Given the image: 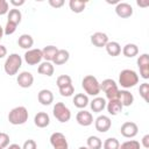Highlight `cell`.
Returning <instances> with one entry per match:
<instances>
[{"instance_id": "obj_1", "label": "cell", "mask_w": 149, "mask_h": 149, "mask_svg": "<svg viewBox=\"0 0 149 149\" xmlns=\"http://www.w3.org/2000/svg\"><path fill=\"white\" fill-rule=\"evenodd\" d=\"M28 109L24 106H17L10 109V112L8 113V121L14 126H19L26 123L28 121Z\"/></svg>"}, {"instance_id": "obj_2", "label": "cell", "mask_w": 149, "mask_h": 149, "mask_svg": "<svg viewBox=\"0 0 149 149\" xmlns=\"http://www.w3.org/2000/svg\"><path fill=\"white\" fill-rule=\"evenodd\" d=\"M139 74L132 69H125L119 74V84L126 90L134 87L136 84H139Z\"/></svg>"}, {"instance_id": "obj_3", "label": "cell", "mask_w": 149, "mask_h": 149, "mask_svg": "<svg viewBox=\"0 0 149 149\" xmlns=\"http://www.w3.org/2000/svg\"><path fill=\"white\" fill-rule=\"evenodd\" d=\"M22 65V58L19 54H10L3 64V70L8 76H14L19 72L20 68Z\"/></svg>"}, {"instance_id": "obj_4", "label": "cell", "mask_w": 149, "mask_h": 149, "mask_svg": "<svg viewBox=\"0 0 149 149\" xmlns=\"http://www.w3.org/2000/svg\"><path fill=\"white\" fill-rule=\"evenodd\" d=\"M81 87L84 88V91L88 95L97 97L100 93V83L92 74H87V76H85L83 78V80H81Z\"/></svg>"}, {"instance_id": "obj_5", "label": "cell", "mask_w": 149, "mask_h": 149, "mask_svg": "<svg viewBox=\"0 0 149 149\" xmlns=\"http://www.w3.org/2000/svg\"><path fill=\"white\" fill-rule=\"evenodd\" d=\"M100 91L105 92L106 98L108 100L118 99V93H119L118 84L115 83V80H113L111 78H107L100 83Z\"/></svg>"}, {"instance_id": "obj_6", "label": "cell", "mask_w": 149, "mask_h": 149, "mask_svg": "<svg viewBox=\"0 0 149 149\" xmlns=\"http://www.w3.org/2000/svg\"><path fill=\"white\" fill-rule=\"evenodd\" d=\"M52 114L62 123H65V122L70 121V119H71V111L69 109L68 106H65L64 102H61V101L59 102H56L54 105Z\"/></svg>"}, {"instance_id": "obj_7", "label": "cell", "mask_w": 149, "mask_h": 149, "mask_svg": "<svg viewBox=\"0 0 149 149\" xmlns=\"http://www.w3.org/2000/svg\"><path fill=\"white\" fill-rule=\"evenodd\" d=\"M23 59L28 65H36L40 64L41 61L43 59V55H42V50L41 49H29L24 52L23 55Z\"/></svg>"}, {"instance_id": "obj_8", "label": "cell", "mask_w": 149, "mask_h": 149, "mask_svg": "<svg viewBox=\"0 0 149 149\" xmlns=\"http://www.w3.org/2000/svg\"><path fill=\"white\" fill-rule=\"evenodd\" d=\"M137 66L140 70V76L143 79L149 78V55L148 54H142L137 57Z\"/></svg>"}, {"instance_id": "obj_9", "label": "cell", "mask_w": 149, "mask_h": 149, "mask_svg": "<svg viewBox=\"0 0 149 149\" xmlns=\"http://www.w3.org/2000/svg\"><path fill=\"white\" fill-rule=\"evenodd\" d=\"M120 133L123 137H127V139H133L139 133V127L135 122H132V121H127V122H123L121 128H120Z\"/></svg>"}, {"instance_id": "obj_10", "label": "cell", "mask_w": 149, "mask_h": 149, "mask_svg": "<svg viewBox=\"0 0 149 149\" xmlns=\"http://www.w3.org/2000/svg\"><path fill=\"white\" fill-rule=\"evenodd\" d=\"M50 143L54 147V149H68L69 148L66 137L64 136V134H62L59 132H56V133L51 134Z\"/></svg>"}, {"instance_id": "obj_11", "label": "cell", "mask_w": 149, "mask_h": 149, "mask_svg": "<svg viewBox=\"0 0 149 149\" xmlns=\"http://www.w3.org/2000/svg\"><path fill=\"white\" fill-rule=\"evenodd\" d=\"M94 126L99 133H106L109 130L112 126V121L107 115H99L94 121Z\"/></svg>"}, {"instance_id": "obj_12", "label": "cell", "mask_w": 149, "mask_h": 149, "mask_svg": "<svg viewBox=\"0 0 149 149\" xmlns=\"http://www.w3.org/2000/svg\"><path fill=\"white\" fill-rule=\"evenodd\" d=\"M115 13L119 17L127 19L133 15V7L128 2H118L115 6Z\"/></svg>"}, {"instance_id": "obj_13", "label": "cell", "mask_w": 149, "mask_h": 149, "mask_svg": "<svg viewBox=\"0 0 149 149\" xmlns=\"http://www.w3.org/2000/svg\"><path fill=\"white\" fill-rule=\"evenodd\" d=\"M16 81L19 84L20 87L22 88H28L33 85L34 83V76L28 72V71H22L21 73L17 74V78H16Z\"/></svg>"}, {"instance_id": "obj_14", "label": "cell", "mask_w": 149, "mask_h": 149, "mask_svg": "<svg viewBox=\"0 0 149 149\" xmlns=\"http://www.w3.org/2000/svg\"><path fill=\"white\" fill-rule=\"evenodd\" d=\"M76 120L77 122L80 125V126H84V127H88L93 123V115L91 112L88 111H85V109H81L77 113L76 115Z\"/></svg>"}, {"instance_id": "obj_15", "label": "cell", "mask_w": 149, "mask_h": 149, "mask_svg": "<svg viewBox=\"0 0 149 149\" xmlns=\"http://www.w3.org/2000/svg\"><path fill=\"white\" fill-rule=\"evenodd\" d=\"M91 43L97 48H102L108 43V36L102 31H97L91 35Z\"/></svg>"}, {"instance_id": "obj_16", "label": "cell", "mask_w": 149, "mask_h": 149, "mask_svg": "<svg viewBox=\"0 0 149 149\" xmlns=\"http://www.w3.org/2000/svg\"><path fill=\"white\" fill-rule=\"evenodd\" d=\"M37 100L38 102H41V105L43 106H49L54 102V94L50 90H47V88H43L38 92L37 94Z\"/></svg>"}, {"instance_id": "obj_17", "label": "cell", "mask_w": 149, "mask_h": 149, "mask_svg": "<svg viewBox=\"0 0 149 149\" xmlns=\"http://www.w3.org/2000/svg\"><path fill=\"white\" fill-rule=\"evenodd\" d=\"M118 100L121 102L123 107H129L134 102V95L128 90H119Z\"/></svg>"}, {"instance_id": "obj_18", "label": "cell", "mask_w": 149, "mask_h": 149, "mask_svg": "<svg viewBox=\"0 0 149 149\" xmlns=\"http://www.w3.org/2000/svg\"><path fill=\"white\" fill-rule=\"evenodd\" d=\"M34 123L38 128H45L50 123V116L45 112H38L34 116Z\"/></svg>"}, {"instance_id": "obj_19", "label": "cell", "mask_w": 149, "mask_h": 149, "mask_svg": "<svg viewBox=\"0 0 149 149\" xmlns=\"http://www.w3.org/2000/svg\"><path fill=\"white\" fill-rule=\"evenodd\" d=\"M106 108L111 115H118L119 113L122 112L123 106L118 99H112V100H108V102L106 104Z\"/></svg>"}, {"instance_id": "obj_20", "label": "cell", "mask_w": 149, "mask_h": 149, "mask_svg": "<svg viewBox=\"0 0 149 149\" xmlns=\"http://www.w3.org/2000/svg\"><path fill=\"white\" fill-rule=\"evenodd\" d=\"M37 72L40 74H43V76H47V77H51L55 72V68H54V64L51 62H42L40 63L38 68H37Z\"/></svg>"}, {"instance_id": "obj_21", "label": "cell", "mask_w": 149, "mask_h": 149, "mask_svg": "<svg viewBox=\"0 0 149 149\" xmlns=\"http://www.w3.org/2000/svg\"><path fill=\"white\" fill-rule=\"evenodd\" d=\"M72 102H73V105L77 108L83 109V108H85L90 104V100H88L87 94H85V93H77V94H74Z\"/></svg>"}, {"instance_id": "obj_22", "label": "cell", "mask_w": 149, "mask_h": 149, "mask_svg": "<svg viewBox=\"0 0 149 149\" xmlns=\"http://www.w3.org/2000/svg\"><path fill=\"white\" fill-rule=\"evenodd\" d=\"M106 100L101 97H95L92 101H90V107L94 113H100L106 108Z\"/></svg>"}, {"instance_id": "obj_23", "label": "cell", "mask_w": 149, "mask_h": 149, "mask_svg": "<svg viewBox=\"0 0 149 149\" xmlns=\"http://www.w3.org/2000/svg\"><path fill=\"white\" fill-rule=\"evenodd\" d=\"M69 58H70V54H69L68 50H65V49H58V51H57V54H56L52 63L55 65H63V64H65L69 61Z\"/></svg>"}, {"instance_id": "obj_24", "label": "cell", "mask_w": 149, "mask_h": 149, "mask_svg": "<svg viewBox=\"0 0 149 149\" xmlns=\"http://www.w3.org/2000/svg\"><path fill=\"white\" fill-rule=\"evenodd\" d=\"M17 44H19L20 48L26 49V50H29V49H31V47L34 44V38L29 34H22L17 38Z\"/></svg>"}, {"instance_id": "obj_25", "label": "cell", "mask_w": 149, "mask_h": 149, "mask_svg": "<svg viewBox=\"0 0 149 149\" xmlns=\"http://www.w3.org/2000/svg\"><path fill=\"white\" fill-rule=\"evenodd\" d=\"M7 19H8L7 22H10V23H14L17 26V24H20V22L22 20V13L17 8H12L7 13Z\"/></svg>"}, {"instance_id": "obj_26", "label": "cell", "mask_w": 149, "mask_h": 149, "mask_svg": "<svg viewBox=\"0 0 149 149\" xmlns=\"http://www.w3.org/2000/svg\"><path fill=\"white\" fill-rule=\"evenodd\" d=\"M105 48H106L107 54L112 57H116L121 54V45L115 41H108V43L105 45Z\"/></svg>"}, {"instance_id": "obj_27", "label": "cell", "mask_w": 149, "mask_h": 149, "mask_svg": "<svg viewBox=\"0 0 149 149\" xmlns=\"http://www.w3.org/2000/svg\"><path fill=\"white\" fill-rule=\"evenodd\" d=\"M122 54L125 57H128V58H133L135 56H137L139 54V47L134 43H127L123 48H122Z\"/></svg>"}, {"instance_id": "obj_28", "label": "cell", "mask_w": 149, "mask_h": 149, "mask_svg": "<svg viewBox=\"0 0 149 149\" xmlns=\"http://www.w3.org/2000/svg\"><path fill=\"white\" fill-rule=\"evenodd\" d=\"M58 49L57 47L55 45H47L42 49V55H43V58L47 61V62H52L56 54H57Z\"/></svg>"}, {"instance_id": "obj_29", "label": "cell", "mask_w": 149, "mask_h": 149, "mask_svg": "<svg viewBox=\"0 0 149 149\" xmlns=\"http://www.w3.org/2000/svg\"><path fill=\"white\" fill-rule=\"evenodd\" d=\"M69 7L73 13H81L85 7H86V2L81 1V0H70L69 1Z\"/></svg>"}, {"instance_id": "obj_30", "label": "cell", "mask_w": 149, "mask_h": 149, "mask_svg": "<svg viewBox=\"0 0 149 149\" xmlns=\"http://www.w3.org/2000/svg\"><path fill=\"white\" fill-rule=\"evenodd\" d=\"M86 143H87L88 149H101V147H102L101 139L98 137V136H94V135L88 136L87 140H86Z\"/></svg>"}, {"instance_id": "obj_31", "label": "cell", "mask_w": 149, "mask_h": 149, "mask_svg": "<svg viewBox=\"0 0 149 149\" xmlns=\"http://www.w3.org/2000/svg\"><path fill=\"white\" fill-rule=\"evenodd\" d=\"M102 147H104V149H119L120 148V142L115 137H108L102 143Z\"/></svg>"}, {"instance_id": "obj_32", "label": "cell", "mask_w": 149, "mask_h": 149, "mask_svg": "<svg viewBox=\"0 0 149 149\" xmlns=\"http://www.w3.org/2000/svg\"><path fill=\"white\" fill-rule=\"evenodd\" d=\"M141 144L139 141L136 140H128L126 142H123L122 144H120L119 149H140Z\"/></svg>"}, {"instance_id": "obj_33", "label": "cell", "mask_w": 149, "mask_h": 149, "mask_svg": "<svg viewBox=\"0 0 149 149\" xmlns=\"http://www.w3.org/2000/svg\"><path fill=\"white\" fill-rule=\"evenodd\" d=\"M56 84H57V86H58V88H59V87L66 86V85H69V84H72V79H71V77L68 76V74H62V76L57 77Z\"/></svg>"}, {"instance_id": "obj_34", "label": "cell", "mask_w": 149, "mask_h": 149, "mask_svg": "<svg viewBox=\"0 0 149 149\" xmlns=\"http://www.w3.org/2000/svg\"><path fill=\"white\" fill-rule=\"evenodd\" d=\"M59 93L62 97H71L73 93H74V87L72 84H69L66 86H63V87H59Z\"/></svg>"}, {"instance_id": "obj_35", "label": "cell", "mask_w": 149, "mask_h": 149, "mask_svg": "<svg viewBox=\"0 0 149 149\" xmlns=\"http://www.w3.org/2000/svg\"><path fill=\"white\" fill-rule=\"evenodd\" d=\"M139 93L140 95L143 98L144 101H148V93H149V84L147 81L142 83L139 87Z\"/></svg>"}, {"instance_id": "obj_36", "label": "cell", "mask_w": 149, "mask_h": 149, "mask_svg": "<svg viewBox=\"0 0 149 149\" xmlns=\"http://www.w3.org/2000/svg\"><path fill=\"white\" fill-rule=\"evenodd\" d=\"M8 146H9V135L3 132H0V148L5 149Z\"/></svg>"}, {"instance_id": "obj_37", "label": "cell", "mask_w": 149, "mask_h": 149, "mask_svg": "<svg viewBox=\"0 0 149 149\" xmlns=\"http://www.w3.org/2000/svg\"><path fill=\"white\" fill-rule=\"evenodd\" d=\"M16 24H14V23H10V22H7L6 23V27L3 28V34H6V35H12V34H14L15 33V30H16Z\"/></svg>"}, {"instance_id": "obj_38", "label": "cell", "mask_w": 149, "mask_h": 149, "mask_svg": "<svg viewBox=\"0 0 149 149\" xmlns=\"http://www.w3.org/2000/svg\"><path fill=\"white\" fill-rule=\"evenodd\" d=\"M9 12V3L6 0H0V15H5Z\"/></svg>"}, {"instance_id": "obj_39", "label": "cell", "mask_w": 149, "mask_h": 149, "mask_svg": "<svg viewBox=\"0 0 149 149\" xmlns=\"http://www.w3.org/2000/svg\"><path fill=\"white\" fill-rule=\"evenodd\" d=\"M22 149H37V144H36V142H35L34 140L29 139V140H27V141L23 143Z\"/></svg>"}, {"instance_id": "obj_40", "label": "cell", "mask_w": 149, "mask_h": 149, "mask_svg": "<svg viewBox=\"0 0 149 149\" xmlns=\"http://www.w3.org/2000/svg\"><path fill=\"white\" fill-rule=\"evenodd\" d=\"M49 5L54 8H61L64 5V0H49Z\"/></svg>"}, {"instance_id": "obj_41", "label": "cell", "mask_w": 149, "mask_h": 149, "mask_svg": "<svg viewBox=\"0 0 149 149\" xmlns=\"http://www.w3.org/2000/svg\"><path fill=\"white\" fill-rule=\"evenodd\" d=\"M142 146L144 147V149H149V134H146L142 137Z\"/></svg>"}, {"instance_id": "obj_42", "label": "cell", "mask_w": 149, "mask_h": 149, "mask_svg": "<svg viewBox=\"0 0 149 149\" xmlns=\"http://www.w3.org/2000/svg\"><path fill=\"white\" fill-rule=\"evenodd\" d=\"M7 55V48L2 44H0V58H3Z\"/></svg>"}, {"instance_id": "obj_43", "label": "cell", "mask_w": 149, "mask_h": 149, "mask_svg": "<svg viewBox=\"0 0 149 149\" xmlns=\"http://www.w3.org/2000/svg\"><path fill=\"white\" fill-rule=\"evenodd\" d=\"M13 6H15V7H20V6H22V5H24V0H19V1H16V0H10L9 1Z\"/></svg>"}, {"instance_id": "obj_44", "label": "cell", "mask_w": 149, "mask_h": 149, "mask_svg": "<svg viewBox=\"0 0 149 149\" xmlns=\"http://www.w3.org/2000/svg\"><path fill=\"white\" fill-rule=\"evenodd\" d=\"M7 149H22V148L19 144H16V143H12V144H9L7 147Z\"/></svg>"}, {"instance_id": "obj_45", "label": "cell", "mask_w": 149, "mask_h": 149, "mask_svg": "<svg viewBox=\"0 0 149 149\" xmlns=\"http://www.w3.org/2000/svg\"><path fill=\"white\" fill-rule=\"evenodd\" d=\"M137 5H139V6H141V7H147V6L149 5V1L147 0V1H144V2H142V1L140 0V1H137Z\"/></svg>"}, {"instance_id": "obj_46", "label": "cell", "mask_w": 149, "mask_h": 149, "mask_svg": "<svg viewBox=\"0 0 149 149\" xmlns=\"http://www.w3.org/2000/svg\"><path fill=\"white\" fill-rule=\"evenodd\" d=\"M2 36H3V28H2L1 26H0V41H1Z\"/></svg>"}, {"instance_id": "obj_47", "label": "cell", "mask_w": 149, "mask_h": 149, "mask_svg": "<svg viewBox=\"0 0 149 149\" xmlns=\"http://www.w3.org/2000/svg\"><path fill=\"white\" fill-rule=\"evenodd\" d=\"M78 149H88V148H87V147H84V146H81V147H79Z\"/></svg>"}, {"instance_id": "obj_48", "label": "cell", "mask_w": 149, "mask_h": 149, "mask_svg": "<svg viewBox=\"0 0 149 149\" xmlns=\"http://www.w3.org/2000/svg\"><path fill=\"white\" fill-rule=\"evenodd\" d=\"M0 149H2V148H0Z\"/></svg>"}]
</instances>
